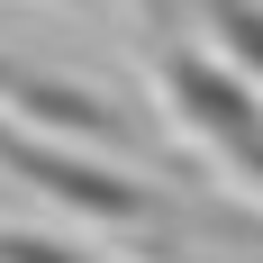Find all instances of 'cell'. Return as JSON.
Returning a JSON list of instances; mask_svg holds the SVG:
<instances>
[{"mask_svg": "<svg viewBox=\"0 0 263 263\" xmlns=\"http://www.w3.org/2000/svg\"><path fill=\"white\" fill-rule=\"evenodd\" d=\"M236 163H245V173H254V182H263V127H254V136H245V145H236Z\"/></svg>", "mask_w": 263, "mask_h": 263, "instance_id": "cell-2", "label": "cell"}, {"mask_svg": "<svg viewBox=\"0 0 263 263\" xmlns=\"http://www.w3.org/2000/svg\"><path fill=\"white\" fill-rule=\"evenodd\" d=\"M163 91H173V109H182L191 127L209 136V145H227V155H236L245 136L263 127V109L245 100L236 82L218 73V64H200V54H182V64H173V73H163Z\"/></svg>", "mask_w": 263, "mask_h": 263, "instance_id": "cell-1", "label": "cell"}]
</instances>
